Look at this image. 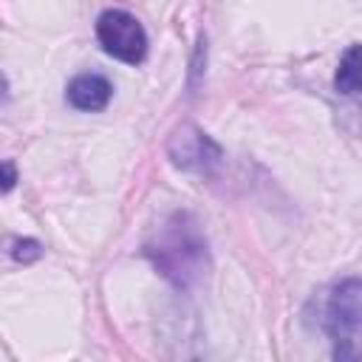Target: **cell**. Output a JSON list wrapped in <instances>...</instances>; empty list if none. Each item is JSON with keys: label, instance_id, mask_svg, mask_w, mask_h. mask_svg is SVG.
<instances>
[{"label": "cell", "instance_id": "obj_1", "mask_svg": "<svg viewBox=\"0 0 362 362\" xmlns=\"http://www.w3.org/2000/svg\"><path fill=\"white\" fill-rule=\"evenodd\" d=\"M144 255L175 288H192L209 266L206 240L195 218L187 212H173L167 221H161V226L144 243Z\"/></svg>", "mask_w": 362, "mask_h": 362}, {"label": "cell", "instance_id": "obj_2", "mask_svg": "<svg viewBox=\"0 0 362 362\" xmlns=\"http://www.w3.org/2000/svg\"><path fill=\"white\" fill-rule=\"evenodd\" d=\"M362 286L356 277H348L337 283L328 294L325 303V331L334 342V356L337 359H354L359 354V317H362V303H359Z\"/></svg>", "mask_w": 362, "mask_h": 362}, {"label": "cell", "instance_id": "obj_3", "mask_svg": "<svg viewBox=\"0 0 362 362\" xmlns=\"http://www.w3.org/2000/svg\"><path fill=\"white\" fill-rule=\"evenodd\" d=\"M96 40L102 51L119 62L139 65L147 57V34L141 23L124 8H107L96 20Z\"/></svg>", "mask_w": 362, "mask_h": 362}, {"label": "cell", "instance_id": "obj_4", "mask_svg": "<svg viewBox=\"0 0 362 362\" xmlns=\"http://www.w3.org/2000/svg\"><path fill=\"white\" fill-rule=\"evenodd\" d=\"M170 158L181 167V170H195V173H206L221 161V147L198 127L184 124L181 130L173 133L170 144Z\"/></svg>", "mask_w": 362, "mask_h": 362}, {"label": "cell", "instance_id": "obj_5", "mask_svg": "<svg viewBox=\"0 0 362 362\" xmlns=\"http://www.w3.org/2000/svg\"><path fill=\"white\" fill-rule=\"evenodd\" d=\"M68 102L76 107V110H88V113H96L102 107H107L110 96H113V85L102 76V74H79L68 82V90H65Z\"/></svg>", "mask_w": 362, "mask_h": 362}, {"label": "cell", "instance_id": "obj_6", "mask_svg": "<svg viewBox=\"0 0 362 362\" xmlns=\"http://www.w3.org/2000/svg\"><path fill=\"white\" fill-rule=\"evenodd\" d=\"M356 62H359V48L351 45L342 54L339 68H337V79H334L337 90L345 93V96H356V90H359V68H356Z\"/></svg>", "mask_w": 362, "mask_h": 362}, {"label": "cell", "instance_id": "obj_7", "mask_svg": "<svg viewBox=\"0 0 362 362\" xmlns=\"http://www.w3.org/2000/svg\"><path fill=\"white\" fill-rule=\"evenodd\" d=\"M11 255H14V260H34V257H40V243L37 240H14Z\"/></svg>", "mask_w": 362, "mask_h": 362}, {"label": "cell", "instance_id": "obj_8", "mask_svg": "<svg viewBox=\"0 0 362 362\" xmlns=\"http://www.w3.org/2000/svg\"><path fill=\"white\" fill-rule=\"evenodd\" d=\"M17 184V167L11 161H0V192L14 189Z\"/></svg>", "mask_w": 362, "mask_h": 362}, {"label": "cell", "instance_id": "obj_9", "mask_svg": "<svg viewBox=\"0 0 362 362\" xmlns=\"http://www.w3.org/2000/svg\"><path fill=\"white\" fill-rule=\"evenodd\" d=\"M6 96H8V82H6V76L0 74V102H6Z\"/></svg>", "mask_w": 362, "mask_h": 362}]
</instances>
